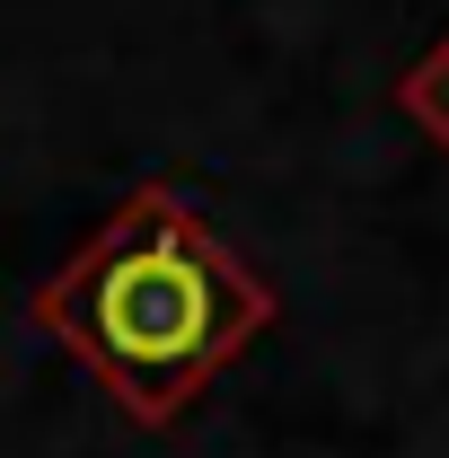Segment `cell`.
I'll use <instances>...</instances> for the list:
<instances>
[{
  "label": "cell",
  "instance_id": "1",
  "mask_svg": "<svg viewBox=\"0 0 449 458\" xmlns=\"http://www.w3.org/2000/svg\"><path fill=\"white\" fill-rule=\"evenodd\" d=\"M36 318L141 423H168L176 405L238 352V335L265 318V291L221 256L212 229H194L185 203L132 194L45 283Z\"/></svg>",
  "mask_w": 449,
  "mask_h": 458
}]
</instances>
